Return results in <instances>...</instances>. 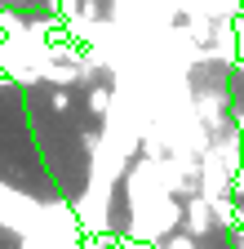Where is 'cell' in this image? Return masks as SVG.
Masks as SVG:
<instances>
[{"label":"cell","mask_w":244,"mask_h":249,"mask_svg":"<svg viewBox=\"0 0 244 249\" xmlns=\"http://www.w3.org/2000/svg\"><path fill=\"white\" fill-rule=\"evenodd\" d=\"M49 107H53V111H67V107H71V98H67V89H58L53 98H49Z\"/></svg>","instance_id":"cell-6"},{"label":"cell","mask_w":244,"mask_h":249,"mask_svg":"<svg viewBox=\"0 0 244 249\" xmlns=\"http://www.w3.org/2000/svg\"><path fill=\"white\" fill-rule=\"evenodd\" d=\"M84 107L94 111V116H107V111H111V89H107V85L89 89V103H84Z\"/></svg>","instance_id":"cell-3"},{"label":"cell","mask_w":244,"mask_h":249,"mask_svg":"<svg viewBox=\"0 0 244 249\" xmlns=\"http://www.w3.org/2000/svg\"><path fill=\"white\" fill-rule=\"evenodd\" d=\"M182 223H187V236H204V231H213V223H218V209H213L209 196L195 192L187 205H182Z\"/></svg>","instance_id":"cell-1"},{"label":"cell","mask_w":244,"mask_h":249,"mask_svg":"<svg viewBox=\"0 0 244 249\" xmlns=\"http://www.w3.org/2000/svg\"><path fill=\"white\" fill-rule=\"evenodd\" d=\"M235 67H240V71H244V58H240V62H235Z\"/></svg>","instance_id":"cell-7"},{"label":"cell","mask_w":244,"mask_h":249,"mask_svg":"<svg viewBox=\"0 0 244 249\" xmlns=\"http://www.w3.org/2000/svg\"><path fill=\"white\" fill-rule=\"evenodd\" d=\"M231 200H244V165H240L235 178H231Z\"/></svg>","instance_id":"cell-5"},{"label":"cell","mask_w":244,"mask_h":249,"mask_svg":"<svg viewBox=\"0 0 244 249\" xmlns=\"http://www.w3.org/2000/svg\"><path fill=\"white\" fill-rule=\"evenodd\" d=\"M160 249H195V236H169Z\"/></svg>","instance_id":"cell-4"},{"label":"cell","mask_w":244,"mask_h":249,"mask_svg":"<svg viewBox=\"0 0 244 249\" xmlns=\"http://www.w3.org/2000/svg\"><path fill=\"white\" fill-rule=\"evenodd\" d=\"M235 14H244V0H209V18H218V22H231Z\"/></svg>","instance_id":"cell-2"},{"label":"cell","mask_w":244,"mask_h":249,"mask_svg":"<svg viewBox=\"0 0 244 249\" xmlns=\"http://www.w3.org/2000/svg\"><path fill=\"white\" fill-rule=\"evenodd\" d=\"M240 249H244V236H240Z\"/></svg>","instance_id":"cell-8"}]
</instances>
